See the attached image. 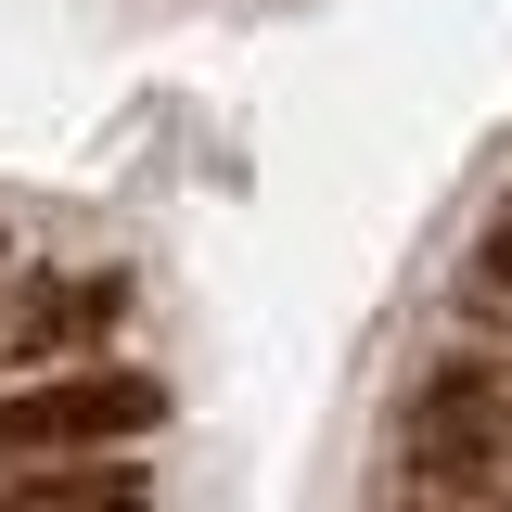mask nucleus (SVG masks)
<instances>
[{
	"mask_svg": "<svg viewBox=\"0 0 512 512\" xmlns=\"http://www.w3.org/2000/svg\"><path fill=\"white\" fill-rule=\"evenodd\" d=\"M397 474L436 512H512V372L436 359L397 397Z\"/></svg>",
	"mask_w": 512,
	"mask_h": 512,
	"instance_id": "nucleus-1",
	"label": "nucleus"
},
{
	"mask_svg": "<svg viewBox=\"0 0 512 512\" xmlns=\"http://www.w3.org/2000/svg\"><path fill=\"white\" fill-rule=\"evenodd\" d=\"M167 423L154 372H39L0 397V474L13 461H77V448H141Z\"/></svg>",
	"mask_w": 512,
	"mask_h": 512,
	"instance_id": "nucleus-2",
	"label": "nucleus"
},
{
	"mask_svg": "<svg viewBox=\"0 0 512 512\" xmlns=\"http://www.w3.org/2000/svg\"><path fill=\"white\" fill-rule=\"evenodd\" d=\"M0 512H154V487L128 448H77V461H13Z\"/></svg>",
	"mask_w": 512,
	"mask_h": 512,
	"instance_id": "nucleus-3",
	"label": "nucleus"
},
{
	"mask_svg": "<svg viewBox=\"0 0 512 512\" xmlns=\"http://www.w3.org/2000/svg\"><path fill=\"white\" fill-rule=\"evenodd\" d=\"M128 282H39V308L13 320V359H39V346H77V333H116Z\"/></svg>",
	"mask_w": 512,
	"mask_h": 512,
	"instance_id": "nucleus-4",
	"label": "nucleus"
},
{
	"mask_svg": "<svg viewBox=\"0 0 512 512\" xmlns=\"http://www.w3.org/2000/svg\"><path fill=\"white\" fill-rule=\"evenodd\" d=\"M474 269H487V295H512V192L487 205V231H474Z\"/></svg>",
	"mask_w": 512,
	"mask_h": 512,
	"instance_id": "nucleus-5",
	"label": "nucleus"
}]
</instances>
